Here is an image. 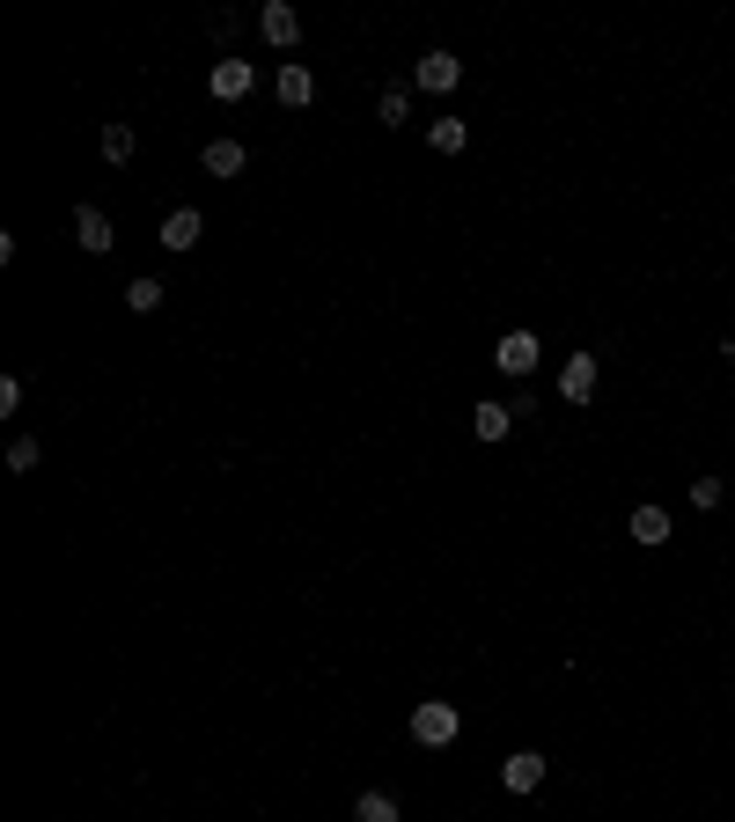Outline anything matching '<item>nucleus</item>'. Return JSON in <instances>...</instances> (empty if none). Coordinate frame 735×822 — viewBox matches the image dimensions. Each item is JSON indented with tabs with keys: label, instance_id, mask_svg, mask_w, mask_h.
Listing matches in <instances>:
<instances>
[{
	"label": "nucleus",
	"instance_id": "20e7f679",
	"mask_svg": "<svg viewBox=\"0 0 735 822\" xmlns=\"http://www.w3.org/2000/svg\"><path fill=\"white\" fill-rule=\"evenodd\" d=\"M538 361H544L538 331H508V339L493 345V367H500V375H538Z\"/></svg>",
	"mask_w": 735,
	"mask_h": 822
},
{
	"label": "nucleus",
	"instance_id": "a211bd4d",
	"mask_svg": "<svg viewBox=\"0 0 735 822\" xmlns=\"http://www.w3.org/2000/svg\"><path fill=\"white\" fill-rule=\"evenodd\" d=\"M125 309L155 316V309H162V279H133V287H125Z\"/></svg>",
	"mask_w": 735,
	"mask_h": 822
},
{
	"label": "nucleus",
	"instance_id": "f257e3e1",
	"mask_svg": "<svg viewBox=\"0 0 735 822\" xmlns=\"http://www.w3.org/2000/svg\"><path fill=\"white\" fill-rule=\"evenodd\" d=\"M456 734H464V712H456L449 698H427V705H412V742H419V750H449Z\"/></svg>",
	"mask_w": 735,
	"mask_h": 822
},
{
	"label": "nucleus",
	"instance_id": "4468645a",
	"mask_svg": "<svg viewBox=\"0 0 735 822\" xmlns=\"http://www.w3.org/2000/svg\"><path fill=\"white\" fill-rule=\"evenodd\" d=\"M427 140H434V155H464V147H471V125H464V118H434V125H427Z\"/></svg>",
	"mask_w": 735,
	"mask_h": 822
},
{
	"label": "nucleus",
	"instance_id": "412c9836",
	"mask_svg": "<svg viewBox=\"0 0 735 822\" xmlns=\"http://www.w3.org/2000/svg\"><path fill=\"white\" fill-rule=\"evenodd\" d=\"M206 30H214L220 45H228V37H236V30H244V15H228V8H214V15H206Z\"/></svg>",
	"mask_w": 735,
	"mask_h": 822
},
{
	"label": "nucleus",
	"instance_id": "7ed1b4c3",
	"mask_svg": "<svg viewBox=\"0 0 735 822\" xmlns=\"http://www.w3.org/2000/svg\"><path fill=\"white\" fill-rule=\"evenodd\" d=\"M250 89H258V67H250V59H214V73H206V96L214 103H244Z\"/></svg>",
	"mask_w": 735,
	"mask_h": 822
},
{
	"label": "nucleus",
	"instance_id": "dca6fc26",
	"mask_svg": "<svg viewBox=\"0 0 735 822\" xmlns=\"http://www.w3.org/2000/svg\"><path fill=\"white\" fill-rule=\"evenodd\" d=\"M133 147H140V140H133V125H125V118L103 125V162H133Z\"/></svg>",
	"mask_w": 735,
	"mask_h": 822
},
{
	"label": "nucleus",
	"instance_id": "9b49d317",
	"mask_svg": "<svg viewBox=\"0 0 735 822\" xmlns=\"http://www.w3.org/2000/svg\"><path fill=\"white\" fill-rule=\"evenodd\" d=\"M244 162H250L244 140H206V147H199V170H206V176H244Z\"/></svg>",
	"mask_w": 735,
	"mask_h": 822
},
{
	"label": "nucleus",
	"instance_id": "9d476101",
	"mask_svg": "<svg viewBox=\"0 0 735 822\" xmlns=\"http://www.w3.org/2000/svg\"><path fill=\"white\" fill-rule=\"evenodd\" d=\"M272 89H280V103H287V111H302V103L317 96V73L302 67V59H280V81H272Z\"/></svg>",
	"mask_w": 735,
	"mask_h": 822
},
{
	"label": "nucleus",
	"instance_id": "39448f33",
	"mask_svg": "<svg viewBox=\"0 0 735 822\" xmlns=\"http://www.w3.org/2000/svg\"><path fill=\"white\" fill-rule=\"evenodd\" d=\"M258 37H265L272 52H294L302 45V15H294L287 0H265V8H258Z\"/></svg>",
	"mask_w": 735,
	"mask_h": 822
},
{
	"label": "nucleus",
	"instance_id": "f3484780",
	"mask_svg": "<svg viewBox=\"0 0 735 822\" xmlns=\"http://www.w3.org/2000/svg\"><path fill=\"white\" fill-rule=\"evenodd\" d=\"M375 118H383V125L397 133V125L412 118V89H397V81H391V89H383V103H375Z\"/></svg>",
	"mask_w": 735,
	"mask_h": 822
},
{
	"label": "nucleus",
	"instance_id": "1a4fd4ad",
	"mask_svg": "<svg viewBox=\"0 0 735 822\" xmlns=\"http://www.w3.org/2000/svg\"><path fill=\"white\" fill-rule=\"evenodd\" d=\"M559 397L566 404H588V397H596V353H574V361L559 367Z\"/></svg>",
	"mask_w": 735,
	"mask_h": 822
},
{
	"label": "nucleus",
	"instance_id": "6e6552de",
	"mask_svg": "<svg viewBox=\"0 0 735 822\" xmlns=\"http://www.w3.org/2000/svg\"><path fill=\"white\" fill-rule=\"evenodd\" d=\"M199 236H206V214H199V206H177V214L162 220V250H177V258L199 250Z\"/></svg>",
	"mask_w": 735,
	"mask_h": 822
},
{
	"label": "nucleus",
	"instance_id": "423d86ee",
	"mask_svg": "<svg viewBox=\"0 0 735 822\" xmlns=\"http://www.w3.org/2000/svg\"><path fill=\"white\" fill-rule=\"evenodd\" d=\"M74 242H81L89 258H103V250L118 242V228H111V214H103V206H74Z\"/></svg>",
	"mask_w": 735,
	"mask_h": 822
},
{
	"label": "nucleus",
	"instance_id": "aec40b11",
	"mask_svg": "<svg viewBox=\"0 0 735 822\" xmlns=\"http://www.w3.org/2000/svg\"><path fill=\"white\" fill-rule=\"evenodd\" d=\"M691 507H699V514L721 507V478H713V470H706V478H691Z\"/></svg>",
	"mask_w": 735,
	"mask_h": 822
},
{
	"label": "nucleus",
	"instance_id": "ddd939ff",
	"mask_svg": "<svg viewBox=\"0 0 735 822\" xmlns=\"http://www.w3.org/2000/svg\"><path fill=\"white\" fill-rule=\"evenodd\" d=\"M633 544L640 551H662V544H669V514L662 507H633Z\"/></svg>",
	"mask_w": 735,
	"mask_h": 822
},
{
	"label": "nucleus",
	"instance_id": "2eb2a0df",
	"mask_svg": "<svg viewBox=\"0 0 735 822\" xmlns=\"http://www.w3.org/2000/svg\"><path fill=\"white\" fill-rule=\"evenodd\" d=\"M353 822H397V794H383V786H368V794L353 800Z\"/></svg>",
	"mask_w": 735,
	"mask_h": 822
},
{
	"label": "nucleus",
	"instance_id": "f03ea898",
	"mask_svg": "<svg viewBox=\"0 0 735 822\" xmlns=\"http://www.w3.org/2000/svg\"><path fill=\"white\" fill-rule=\"evenodd\" d=\"M456 81H464V59L456 52H419V67H412V89H427V96H456Z\"/></svg>",
	"mask_w": 735,
	"mask_h": 822
},
{
	"label": "nucleus",
	"instance_id": "6ab92c4d",
	"mask_svg": "<svg viewBox=\"0 0 735 822\" xmlns=\"http://www.w3.org/2000/svg\"><path fill=\"white\" fill-rule=\"evenodd\" d=\"M37 456H45V448H37L30 434H15V441H8V470H15V478H23V470H37Z\"/></svg>",
	"mask_w": 735,
	"mask_h": 822
},
{
	"label": "nucleus",
	"instance_id": "f8f14e48",
	"mask_svg": "<svg viewBox=\"0 0 735 822\" xmlns=\"http://www.w3.org/2000/svg\"><path fill=\"white\" fill-rule=\"evenodd\" d=\"M471 434L478 441H508L514 434V404H478L471 411Z\"/></svg>",
	"mask_w": 735,
	"mask_h": 822
},
{
	"label": "nucleus",
	"instance_id": "0eeeda50",
	"mask_svg": "<svg viewBox=\"0 0 735 822\" xmlns=\"http://www.w3.org/2000/svg\"><path fill=\"white\" fill-rule=\"evenodd\" d=\"M500 786H508V794H538V786H544V756L538 750L500 756Z\"/></svg>",
	"mask_w": 735,
	"mask_h": 822
}]
</instances>
